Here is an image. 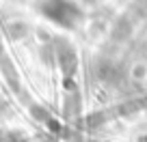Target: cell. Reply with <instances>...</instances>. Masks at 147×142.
I'll return each instance as SVG.
<instances>
[{
    "instance_id": "7a4b0ae2",
    "label": "cell",
    "mask_w": 147,
    "mask_h": 142,
    "mask_svg": "<svg viewBox=\"0 0 147 142\" xmlns=\"http://www.w3.org/2000/svg\"><path fill=\"white\" fill-rule=\"evenodd\" d=\"M78 5H87V7H93V5H100L102 0H76Z\"/></svg>"
},
{
    "instance_id": "6da1fadb",
    "label": "cell",
    "mask_w": 147,
    "mask_h": 142,
    "mask_svg": "<svg viewBox=\"0 0 147 142\" xmlns=\"http://www.w3.org/2000/svg\"><path fill=\"white\" fill-rule=\"evenodd\" d=\"M130 80L134 84H145L147 82V63H134L130 69Z\"/></svg>"
}]
</instances>
